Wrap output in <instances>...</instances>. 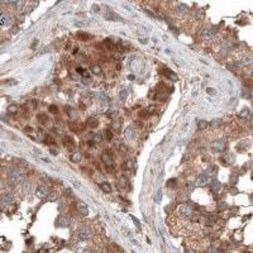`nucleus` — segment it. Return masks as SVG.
<instances>
[{"label": "nucleus", "mask_w": 253, "mask_h": 253, "mask_svg": "<svg viewBox=\"0 0 253 253\" xmlns=\"http://www.w3.org/2000/svg\"><path fill=\"white\" fill-rule=\"evenodd\" d=\"M57 194L56 192H51L49 195H48V198H47V200H49V201H55V200H57Z\"/></svg>", "instance_id": "c9c22d12"}, {"label": "nucleus", "mask_w": 253, "mask_h": 253, "mask_svg": "<svg viewBox=\"0 0 253 253\" xmlns=\"http://www.w3.org/2000/svg\"><path fill=\"white\" fill-rule=\"evenodd\" d=\"M70 158H71V162H73V163H80L81 162V158H82L81 152H73Z\"/></svg>", "instance_id": "aec40b11"}, {"label": "nucleus", "mask_w": 253, "mask_h": 253, "mask_svg": "<svg viewBox=\"0 0 253 253\" xmlns=\"http://www.w3.org/2000/svg\"><path fill=\"white\" fill-rule=\"evenodd\" d=\"M73 185H75V187L76 189H79V190H81V185L77 182V181H73Z\"/></svg>", "instance_id": "864d4df0"}, {"label": "nucleus", "mask_w": 253, "mask_h": 253, "mask_svg": "<svg viewBox=\"0 0 253 253\" xmlns=\"http://www.w3.org/2000/svg\"><path fill=\"white\" fill-rule=\"evenodd\" d=\"M241 66H251L252 65V57L249 56V55H244L241 60H239V62H238Z\"/></svg>", "instance_id": "4468645a"}, {"label": "nucleus", "mask_w": 253, "mask_h": 253, "mask_svg": "<svg viewBox=\"0 0 253 253\" xmlns=\"http://www.w3.org/2000/svg\"><path fill=\"white\" fill-rule=\"evenodd\" d=\"M226 208H228V204L225 201H219L218 202V210H219V212H224Z\"/></svg>", "instance_id": "c85d7f7f"}, {"label": "nucleus", "mask_w": 253, "mask_h": 253, "mask_svg": "<svg viewBox=\"0 0 253 253\" xmlns=\"http://www.w3.org/2000/svg\"><path fill=\"white\" fill-rule=\"evenodd\" d=\"M177 185V179H171L167 181V187H176Z\"/></svg>", "instance_id": "72a5a7b5"}, {"label": "nucleus", "mask_w": 253, "mask_h": 253, "mask_svg": "<svg viewBox=\"0 0 253 253\" xmlns=\"http://www.w3.org/2000/svg\"><path fill=\"white\" fill-rule=\"evenodd\" d=\"M2 171H3V167H2V165H0V175H2Z\"/></svg>", "instance_id": "052dcab7"}, {"label": "nucleus", "mask_w": 253, "mask_h": 253, "mask_svg": "<svg viewBox=\"0 0 253 253\" xmlns=\"http://www.w3.org/2000/svg\"><path fill=\"white\" fill-rule=\"evenodd\" d=\"M103 141H104V137L101 136V134H95L94 139H92V142H95V143H101Z\"/></svg>", "instance_id": "f704fd0d"}, {"label": "nucleus", "mask_w": 253, "mask_h": 253, "mask_svg": "<svg viewBox=\"0 0 253 253\" xmlns=\"http://www.w3.org/2000/svg\"><path fill=\"white\" fill-rule=\"evenodd\" d=\"M208 127H209V122H206V120H199V124H198L199 130H201V129H206Z\"/></svg>", "instance_id": "cd10ccee"}, {"label": "nucleus", "mask_w": 253, "mask_h": 253, "mask_svg": "<svg viewBox=\"0 0 253 253\" xmlns=\"http://www.w3.org/2000/svg\"><path fill=\"white\" fill-rule=\"evenodd\" d=\"M138 114H139V116H141V118H143V119H146V118L148 116V113H147V110H141Z\"/></svg>", "instance_id": "a18cd8bd"}, {"label": "nucleus", "mask_w": 253, "mask_h": 253, "mask_svg": "<svg viewBox=\"0 0 253 253\" xmlns=\"http://www.w3.org/2000/svg\"><path fill=\"white\" fill-rule=\"evenodd\" d=\"M210 189H212L213 192H219L222 190V182L219 180H213L212 184H210Z\"/></svg>", "instance_id": "ddd939ff"}, {"label": "nucleus", "mask_w": 253, "mask_h": 253, "mask_svg": "<svg viewBox=\"0 0 253 253\" xmlns=\"http://www.w3.org/2000/svg\"><path fill=\"white\" fill-rule=\"evenodd\" d=\"M58 222H60L61 226H66L67 224L70 223V219H69V218H66V216H61V218H60V220H58Z\"/></svg>", "instance_id": "c756f323"}, {"label": "nucleus", "mask_w": 253, "mask_h": 253, "mask_svg": "<svg viewBox=\"0 0 253 253\" xmlns=\"http://www.w3.org/2000/svg\"><path fill=\"white\" fill-rule=\"evenodd\" d=\"M104 45L108 47L109 51H115V45L113 43V41H112L110 38H106V39L104 41Z\"/></svg>", "instance_id": "5701e85b"}, {"label": "nucleus", "mask_w": 253, "mask_h": 253, "mask_svg": "<svg viewBox=\"0 0 253 253\" xmlns=\"http://www.w3.org/2000/svg\"><path fill=\"white\" fill-rule=\"evenodd\" d=\"M208 182H209L208 175L206 173H201V175L198 176V179L195 181V185L198 187H204V186H206V185H208Z\"/></svg>", "instance_id": "39448f33"}, {"label": "nucleus", "mask_w": 253, "mask_h": 253, "mask_svg": "<svg viewBox=\"0 0 253 253\" xmlns=\"http://www.w3.org/2000/svg\"><path fill=\"white\" fill-rule=\"evenodd\" d=\"M2 202H4V205L5 206H10L13 202H14V198H13V195L10 192H6V194H4V196H3V199H2Z\"/></svg>", "instance_id": "f8f14e48"}, {"label": "nucleus", "mask_w": 253, "mask_h": 253, "mask_svg": "<svg viewBox=\"0 0 253 253\" xmlns=\"http://www.w3.org/2000/svg\"><path fill=\"white\" fill-rule=\"evenodd\" d=\"M77 38L80 41H82V42H89L92 38V36L89 34V33H85V32H79L77 33Z\"/></svg>", "instance_id": "a211bd4d"}, {"label": "nucleus", "mask_w": 253, "mask_h": 253, "mask_svg": "<svg viewBox=\"0 0 253 253\" xmlns=\"http://www.w3.org/2000/svg\"><path fill=\"white\" fill-rule=\"evenodd\" d=\"M241 115H242V116H247V115H249V109H248V108H244V109H242Z\"/></svg>", "instance_id": "37998d69"}, {"label": "nucleus", "mask_w": 253, "mask_h": 253, "mask_svg": "<svg viewBox=\"0 0 253 253\" xmlns=\"http://www.w3.org/2000/svg\"><path fill=\"white\" fill-rule=\"evenodd\" d=\"M105 137H106V139L110 142L113 138H114V134H113V130L112 129H106L105 130Z\"/></svg>", "instance_id": "7c9ffc66"}, {"label": "nucleus", "mask_w": 253, "mask_h": 253, "mask_svg": "<svg viewBox=\"0 0 253 253\" xmlns=\"http://www.w3.org/2000/svg\"><path fill=\"white\" fill-rule=\"evenodd\" d=\"M90 235H91V233H90V230L87 229V228H81V229L79 230V233H77V237H79L80 241H87L90 238Z\"/></svg>", "instance_id": "1a4fd4ad"}, {"label": "nucleus", "mask_w": 253, "mask_h": 253, "mask_svg": "<svg viewBox=\"0 0 253 253\" xmlns=\"http://www.w3.org/2000/svg\"><path fill=\"white\" fill-rule=\"evenodd\" d=\"M137 125H138V127H139V128H143V123H141V122H139V120H138V122H137Z\"/></svg>", "instance_id": "bf43d9fd"}, {"label": "nucleus", "mask_w": 253, "mask_h": 253, "mask_svg": "<svg viewBox=\"0 0 253 253\" xmlns=\"http://www.w3.org/2000/svg\"><path fill=\"white\" fill-rule=\"evenodd\" d=\"M104 18H105L106 20H114V22H122V20H123L119 15H116V14H115L114 12H112V10H108V12L104 14Z\"/></svg>", "instance_id": "9b49d317"}, {"label": "nucleus", "mask_w": 253, "mask_h": 253, "mask_svg": "<svg viewBox=\"0 0 253 253\" xmlns=\"http://www.w3.org/2000/svg\"><path fill=\"white\" fill-rule=\"evenodd\" d=\"M77 212H79L81 215L86 216V215L89 214V209H87V206L81 201V202H79V204H77Z\"/></svg>", "instance_id": "2eb2a0df"}, {"label": "nucleus", "mask_w": 253, "mask_h": 253, "mask_svg": "<svg viewBox=\"0 0 253 253\" xmlns=\"http://www.w3.org/2000/svg\"><path fill=\"white\" fill-rule=\"evenodd\" d=\"M136 136H137L136 128H133V127H128V128L125 129V132H124V137H125V139H128V141H133L134 138H136Z\"/></svg>", "instance_id": "6e6552de"}, {"label": "nucleus", "mask_w": 253, "mask_h": 253, "mask_svg": "<svg viewBox=\"0 0 253 253\" xmlns=\"http://www.w3.org/2000/svg\"><path fill=\"white\" fill-rule=\"evenodd\" d=\"M127 96H128V91H127L125 89H123V90L119 91V99H120L122 103H124V101L127 100Z\"/></svg>", "instance_id": "a878e982"}, {"label": "nucleus", "mask_w": 253, "mask_h": 253, "mask_svg": "<svg viewBox=\"0 0 253 253\" xmlns=\"http://www.w3.org/2000/svg\"><path fill=\"white\" fill-rule=\"evenodd\" d=\"M43 142L45 143H47V144H55V139L53 138H51V137H45V139H43Z\"/></svg>", "instance_id": "e433bc0d"}, {"label": "nucleus", "mask_w": 253, "mask_h": 253, "mask_svg": "<svg viewBox=\"0 0 253 253\" xmlns=\"http://www.w3.org/2000/svg\"><path fill=\"white\" fill-rule=\"evenodd\" d=\"M96 253H106V249L103 247V248H99L98 251H96Z\"/></svg>", "instance_id": "5fc2aeb1"}, {"label": "nucleus", "mask_w": 253, "mask_h": 253, "mask_svg": "<svg viewBox=\"0 0 253 253\" xmlns=\"http://www.w3.org/2000/svg\"><path fill=\"white\" fill-rule=\"evenodd\" d=\"M48 194H49V191H48V189L45 186V185H39V186L36 189V195L38 198H41V199H45Z\"/></svg>", "instance_id": "0eeeda50"}, {"label": "nucleus", "mask_w": 253, "mask_h": 253, "mask_svg": "<svg viewBox=\"0 0 253 253\" xmlns=\"http://www.w3.org/2000/svg\"><path fill=\"white\" fill-rule=\"evenodd\" d=\"M24 173L20 168H16V167H12L9 168L8 171V182L13 186H16V185H20L24 182Z\"/></svg>", "instance_id": "f257e3e1"}, {"label": "nucleus", "mask_w": 253, "mask_h": 253, "mask_svg": "<svg viewBox=\"0 0 253 253\" xmlns=\"http://www.w3.org/2000/svg\"><path fill=\"white\" fill-rule=\"evenodd\" d=\"M237 181H238V175H237V173L232 175V176H230V184H232V185H235V184H237Z\"/></svg>", "instance_id": "58836bf2"}, {"label": "nucleus", "mask_w": 253, "mask_h": 253, "mask_svg": "<svg viewBox=\"0 0 253 253\" xmlns=\"http://www.w3.org/2000/svg\"><path fill=\"white\" fill-rule=\"evenodd\" d=\"M176 13L179 15H185V14L189 13V8L186 5H184V4H179L176 8Z\"/></svg>", "instance_id": "dca6fc26"}, {"label": "nucleus", "mask_w": 253, "mask_h": 253, "mask_svg": "<svg viewBox=\"0 0 253 253\" xmlns=\"http://www.w3.org/2000/svg\"><path fill=\"white\" fill-rule=\"evenodd\" d=\"M133 166H134V163H133L132 159H128V161L125 162V168H127V170H132Z\"/></svg>", "instance_id": "4c0bfd02"}, {"label": "nucleus", "mask_w": 253, "mask_h": 253, "mask_svg": "<svg viewBox=\"0 0 253 253\" xmlns=\"http://www.w3.org/2000/svg\"><path fill=\"white\" fill-rule=\"evenodd\" d=\"M127 185H128V180H127V177H124V176L119 177V180H118V186H119V189H124Z\"/></svg>", "instance_id": "4be33fe9"}, {"label": "nucleus", "mask_w": 253, "mask_h": 253, "mask_svg": "<svg viewBox=\"0 0 253 253\" xmlns=\"http://www.w3.org/2000/svg\"><path fill=\"white\" fill-rule=\"evenodd\" d=\"M214 36H215V32L213 29H202L201 33H200V37L202 41H206V42H210L214 39Z\"/></svg>", "instance_id": "20e7f679"}, {"label": "nucleus", "mask_w": 253, "mask_h": 253, "mask_svg": "<svg viewBox=\"0 0 253 253\" xmlns=\"http://www.w3.org/2000/svg\"><path fill=\"white\" fill-rule=\"evenodd\" d=\"M84 71H85V70H84L82 67H76V72H77L79 75H82V72H84Z\"/></svg>", "instance_id": "3c124183"}, {"label": "nucleus", "mask_w": 253, "mask_h": 253, "mask_svg": "<svg viewBox=\"0 0 253 253\" xmlns=\"http://www.w3.org/2000/svg\"><path fill=\"white\" fill-rule=\"evenodd\" d=\"M82 253H94V251H92L91 248H86V249H84Z\"/></svg>", "instance_id": "6e6d98bb"}, {"label": "nucleus", "mask_w": 253, "mask_h": 253, "mask_svg": "<svg viewBox=\"0 0 253 253\" xmlns=\"http://www.w3.org/2000/svg\"><path fill=\"white\" fill-rule=\"evenodd\" d=\"M86 124H87L89 128H91V129H95V128H98V127H99V122H98V119H96V118H92V116H91V118H89Z\"/></svg>", "instance_id": "6ab92c4d"}, {"label": "nucleus", "mask_w": 253, "mask_h": 253, "mask_svg": "<svg viewBox=\"0 0 253 253\" xmlns=\"http://www.w3.org/2000/svg\"><path fill=\"white\" fill-rule=\"evenodd\" d=\"M38 119H39V122L42 123V124H48V122H49V118H48V115H46V114H41L39 116H38Z\"/></svg>", "instance_id": "bb28decb"}, {"label": "nucleus", "mask_w": 253, "mask_h": 253, "mask_svg": "<svg viewBox=\"0 0 253 253\" xmlns=\"http://www.w3.org/2000/svg\"><path fill=\"white\" fill-rule=\"evenodd\" d=\"M75 25H76V27L85 28V27H89V25H90V22H82V20H81V22H76Z\"/></svg>", "instance_id": "2f4dec72"}, {"label": "nucleus", "mask_w": 253, "mask_h": 253, "mask_svg": "<svg viewBox=\"0 0 253 253\" xmlns=\"http://www.w3.org/2000/svg\"><path fill=\"white\" fill-rule=\"evenodd\" d=\"M70 128H71L73 132L79 133V132H81V130L84 129V125H82L80 122H72V123L70 124Z\"/></svg>", "instance_id": "f3484780"}, {"label": "nucleus", "mask_w": 253, "mask_h": 253, "mask_svg": "<svg viewBox=\"0 0 253 253\" xmlns=\"http://www.w3.org/2000/svg\"><path fill=\"white\" fill-rule=\"evenodd\" d=\"M212 149L215 153H223L226 149V141L225 139H218L212 144Z\"/></svg>", "instance_id": "7ed1b4c3"}, {"label": "nucleus", "mask_w": 253, "mask_h": 253, "mask_svg": "<svg viewBox=\"0 0 253 253\" xmlns=\"http://www.w3.org/2000/svg\"><path fill=\"white\" fill-rule=\"evenodd\" d=\"M115 114H116V113H115L114 110H108L106 116H108V118H113V116H115Z\"/></svg>", "instance_id": "49530a36"}, {"label": "nucleus", "mask_w": 253, "mask_h": 253, "mask_svg": "<svg viewBox=\"0 0 253 253\" xmlns=\"http://www.w3.org/2000/svg\"><path fill=\"white\" fill-rule=\"evenodd\" d=\"M48 110L52 113V114H57V113H58V108H57L56 105H51V106L48 108Z\"/></svg>", "instance_id": "ea45409f"}, {"label": "nucleus", "mask_w": 253, "mask_h": 253, "mask_svg": "<svg viewBox=\"0 0 253 253\" xmlns=\"http://www.w3.org/2000/svg\"><path fill=\"white\" fill-rule=\"evenodd\" d=\"M119 151L123 152V153H127V152H128V148H127L125 144H123V143H122V144H119Z\"/></svg>", "instance_id": "c03bdc74"}, {"label": "nucleus", "mask_w": 253, "mask_h": 253, "mask_svg": "<svg viewBox=\"0 0 253 253\" xmlns=\"http://www.w3.org/2000/svg\"><path fill=\"white\" fill-rule=\"evenodd\" d=\"M157 95H158V94H157V90H151L148 96H149L151 99H156V98H157Z\"/></svg>", "instance_id": "79ce46f5"}, {"label": "nucleus", "mask_w": 253, "mask_h": 253, "mask_svg": "<svg viewBox=\"0 0 253 253\" xmlns=\"http://www.w3.org/2000/svg\"><path fill=\"white\" fill-rule=\"evenodd\" d=\"M100 189L103 190L105 194H110V192L113 191V189H112V185L109 184V182H106V181H105V182H101V184H100Z\"/></svg>", "instance_id": "412c9836"}, {"label": "nucleus", "mask_w": 253, "mask_h": 253, "mask_svg": "<svg viewBox=\"0 0 253 253\" xmlns=\"http://www.w3.org/2000/svg\"><path fill=\"white\" fill-rule=\"evenodd\" d=\"M24 132H25V133H32V132H33L32 127H25V128H24Z\"/></svg>", "instance_id": "603ef678"}, {"label": "nucleus", "mask_w": 253, "mask_h": 253, "mask_svg": "<svg viewBox=\"0 0 253 253\" xmlns=\"http://www.w3.org/2000/svg\"><path fill=\"white\" fill-rule=\"evenodd\" d=\"M3 186H4V184H3L2 179H0V191H2V190H3Z\"/></svg>", "instance_id": "13d9d810"}, {"label": "nucleus", "mask_w": 253, "mask_h": 253, "mask_svg": "<svg viewBox=\"0 0 253 253\" xmlns=\"http://www.w3.org/2000/svg\"><path fill=\"white\" fill-rule=\"evenodd\" d=\"M161 195H162V191H161V190L157 191V195H156V198H155L156 201H159V200H161Z\"/></svg>", "instance_id": "8fccbe9b"}, {"label": "nucleus", "mask_w": 253, "mask_h": 253, "mask_svg": "<svg viewBox=\"0 0 253 253\" xmlns=\"http://www.w3.org/2000/svg\"><path fill=\"white\" fill-rule=\"evenodd\" d=\"M208 172H209V175H216V172H218V167H216L215 165L210 166V167L208 168Z\"/></svg>", "instance_id": "473e14b6"}, {"label": "nucleus", "mask_w": 253, "mask_h": 253, "mask_svg": "<svg viewBox=\"0 0 253 253\" xmlns=\"http://www.w3.org/2000/svg\"><path fill=\"white\" fill-rule=\"evenodd\" d=\"M82 76H84V77H89L90 73H89V72H86V71H84V72H82Z\"/></svg>", "instance_id": "4d7b16f0"}, {"label": "nucleus", "mask_w": 253, "mask_h": 253, "mask_svg": "<svg viewBox=\"0 0 253 253\" xmlns=\"http://www.w3.org/2000/svg\"><path fill=\"white\" fill-rule=\"evenodd\" d=\"M220 161H222L225 166H228V165H232V163H234L235 158H234V156H233L232 152H225V153L222 156Z\"/></svg>", "instance_id": "423d86ee"}, {"label": "nucleus", "mask_w": 253, "mask_h": 253, "mask_svg": "<svg viewBox=\"0 0 253 253\" xmlns=\"http://www.w3.org/2000/svg\"><path fill=\"white\" fill-rule=\"evenodd\" d=\"M130 218L133 219V222H134V224H136V225H137V226L139 228V226H141V224H139V220H138V219H137L136 216H133V215H130Z\"/></svg>", "instance_id": "de8ad7c7"}, {"label": "nucleus", "mask_w": 253, "mask_h": 253, "mask_svg": "<svg viewBox=\"0 0 253 253\" xmlns=\"http://www.w3.org/2000/svg\"><path fill=\"white\" fill-rule=\"evenodd\" d=\"M18 112H19V106L18 105L12 104V105L8 106V113H9V114H16Z\"/></svg>", "instance_id": "b1692460"}, {"label": "nucleus", "mask_w": 253, "mask_h": 253, "mask_svg": "<svg viewBox=\"0 0 253 253\" xmlns=\"http://www.w3.org/2000/svg\"><path fill=\"white\" fill-rule=\"evenodd\" d=\"M62 142H63V146L67 148V149H73L75 148V141H73V138L72 137H70V136H66V137H63V139H62Z\"/></svg>", "instance_id": "9d476101"}, {"label": "nucleus", "mask_w": 253, "mask_h": 253, "mask_svg": "<svg viewBox=\"0 0 253 253\" xmlns=\"http://www.w3.org/2000/svg\"><path fill=\"white\" fill-rule=\"evenodd\" d=\"M208 94L209 95H215V89H212V87H208Z\"/></svg>", "instance_id": "09e8293b"}, {"label": "nucleus", "mask_w": 253, "mask_h": 253, "mask_svg": "<svg viewBox=\"0 0 253 253\" xmlns=\"http://www.w3.org/2000/svg\"><path fill=\"white\" fill-rule=\"evenodd\" d=\"M65 110H66V113H67V115H73V109L71 108V106H65Z\"/></svg>", "instance_id": "a19ab883"}, {"label": "nucleus", "mask_w": 253, "mask_h": 253, "mask_svg": "<svg viewBox=\"0 0 253 253\" xmlns=\"http://www.w3.org/2000/svg\"><path fill=\"white\" fill-rule=\"evenodd\" d=\"M90 70L92 73H95V75H99L101 72V66L100 65H91L90 66Z\"/></svg>", "instance_id": "393cba45"}, {"label": "nucleus", "mask_w": 253, "mask_h": 253, "mask_svg": "<svg viewBox=\"0 0 253 253\" xmlns=\"http://www.w3.org/2000/svg\"><path fill=\"white\" fill-rule=\"evenodd\" d=\"M176 213L182 219H190L192 216V214H194V209L190 205H187V204H181L179 208H177Z\"/></svg>", "instance_id": "f03ea898"}]
</instances>
